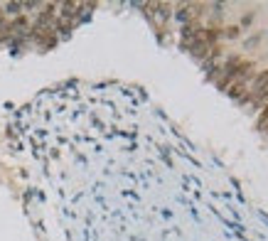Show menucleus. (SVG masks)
<instances>
[{"label": "nucleus", "mask_w": 268, "mask_h": 241, "mask_svg": "<svg viewBox=\"0 0 268 241\" xmlns=\"http://www.w3.org/2000/svg\"><path fill=\"white\" fill-rule=\"evenodd\" d=\"M8 138L45 241H268L219 165L131 86H52Z\"/></svg>", "instance_id": "f257e3e1"}, {"label": "nucleus", "mask_w": 268, "mask_h": 241, "mask_svg": "<svg viewBox=\"0 0 268 241\" xmlns=\"http://www.w3.org/2000/svg\"><path fill=\"white\" fill-rule=\"evenodd\" d=\"M10 32H15V34H25V32H27V20H25V17H17V20L10 25Z\"/></svg>", "instance_id": "f03ea898"}, {"label": "nucleus", "mask_w": 268, "mask_h": 241, "mask_svg": "<svg viewBox=\"0 0 268 241\" xmlns=\"http://www.w3.org/2000/svg\"><path fill=\"white\" fill-rule=\"evenodd\" d=\"M239 32H236V27H229V32H226V37H236Z\"/></svg>", "instance_id": "20e7f679"}, {"label": "nucleus", "mask_w": 268, "mask_h": 241, "mask_svg": "<svg viewBox=\"0 0 268 241\" xmlns=\"http://www.w3.org/2000/svg\"><path fill=\"white\" fill-rule=\"evenodd\" d=\"M22 10V3H8L5 5V13H10V15H17Z\"/></svg>", "instance_id": "7ed1b4c3"}]
</instances>
